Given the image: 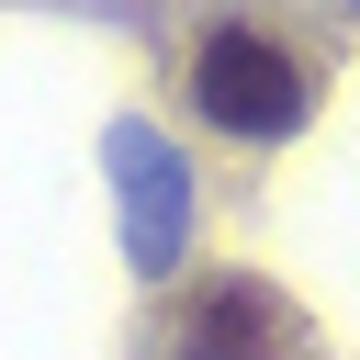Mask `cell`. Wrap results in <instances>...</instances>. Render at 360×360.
I'll return each mask as SVG.
<instances>
[{"label": "cell", "mask_w": 360, "mask_h": 360, "mask_svg": "<svg viewBox=\"0 0 360 360\" xmlns=\"http://www.w3.org/2000/svg\"><path fill=\"white\" fill-rule=\"evenodd\" d=\"M124 202H135V259H146V270L169 281V270H180V236H191V225H169V180H158V135H146V124L124 135Z\"/></svg>", "instance_id": "3957f363"}, {"label": "cell", "mask_w": 360, "mask_h": 360, "mask_svg": "<svg viewBox=\"0 0 360 360\" xmlns=\"http://www.w3.org/2000/svg\"><path fill=\"white\" fill-rule=\"evenodd\" d=\"M158 349L169 360H315V315L270 270H180L158 292Z\"/></svg>", "instance_id": "7a4b0ae2"}, {"label": "cell", "mask_w": 360, "mask_h": 360, "mask_svg": "<svg viewBox=\"0 0 360 360\" xmlns=\"http://www.w3.org/2000/svg\"><path fill=\"white\" fill-rule=\"evenodd\" d=\"M326 101V56L315 34L270 22V11H202L180 45V112L214 146H292Z\"/></svg>", "instance_id": "6da1fadb"}]
</instances>
